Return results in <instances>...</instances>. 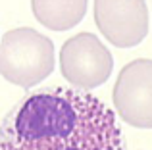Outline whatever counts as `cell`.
<instances>
[{"instance_id": "5", "label": "cell", "mask_w": 152, "mask_h": 150, "mask_svg": "<svg viewBox=\"0 0 152 150\" xmlns=\"http://www.w3.org/2000/svg\"><path fill=\"white\" fill-rule=\"evenodd\" d=\"M152 62L139 58L119 71L114 87V104L119 117L133 127H152Z\"/></svg>"}, {"instance_id": "4", "label": "cell", "mask_w": 152, "mask_h": 150, "mask_svg": "<svg viewBox=\"0 0 152 150\" xmlns=\"http://www.w3.org/2000/svg\"><path fill=\"white\" fill-rule=\"evenodd\" d=\"M94 21L118 48H133L150 31V14L145 0H94Z\"/></svg>"}, {"instance_id": "3", "label": "cell", "mask_w": 152, "mask_h": 150, "mask_svg": "<svg viewBox=\"0 0 152 150\" xmlns=\"http://www.w3.org/2000/svg\"><path fill=\"white\" fill-rule=\"evenodd\" d=\"M62 75L81 90L96 89L110 79L114 58L93 33H79L67 39L60 50Z\"/></svg>"}, {"instance_id": "6", "label": "cell", "mask_w": 152, "mask_h": 150, "mask_svg": "<svg viewBox=\"0 0 152 150\" xmlns=\"http://www.w3.org/2000/svg\"><path fill=\"white\" fill-rule=\"evenodd\" d=\"M33 14L50 31H67L87 14V0H31Z\"/></svg>"}, {"instance_id": "1", "label": "cell", "mask_w": 152, "mask_h": 150, "mask_svg": "<svg viewBox=\"0 0 152 150\" xmlns=\"http://www.w3.org/2000/svg\"><path fill=\"white\" fill-rule=\"evenodd\" d=\"M0 150H125V141L100 98L48 87L23 96L2 117Z\"/></svg>"}, {"instance_id": "2", "label": "cell", "mask_w": 152, "mask_h": 150, "mask_svg": "<svg viewBox=\"0 0 152 150\" xmlns=\"http://www.w3.org/2000/svg\"><path fill=\"white\" fill-rule=\"evenodd\" d=\"M54 64L52 41L35 29H12L0 41V75L18 87L39 85L54 71Z\"/></svg>"}]
</instances>
